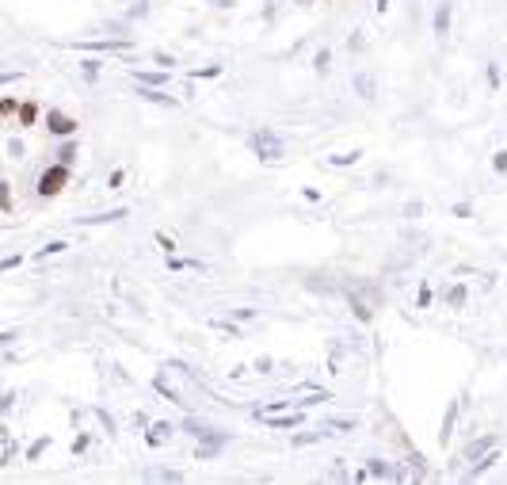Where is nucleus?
I'll return each mask as SVG.
<instances>
[{
  "mask_svg": "<svg viewBox=\"0 0 507 485\" xmlns=\"http://www.w3.org/2000/svg\"><path fill=\"white\" fill-rule=\"evenodd\" d=\"M119 218H126V207L103 210V214H88V218H80V225H103V222H119Z\"/></svg>",
  "mask_w": 507,
  "mask_h": 485,
  "instance_id": "nucleus-11",
  "label": "nucleus"
},
{
  "mask_svg": "<svg viewBox=\"0 0 507 485\" xmlns=\"http://www.w3.org/2000/svg\"><path fill=\"white\" fill-rule=\"evenodd\" d=\"M8 463V451H0V466H4Z\"/></svg>",
  "mask_w": 507,
  "mask_h": 485,
  "instance_id": "nucleus-52",
  "label": "nucleus"
},
{
  "mask_svg": "<svg viewBox=\"0 0 507 485\" xmlns=\"http://www.w3.org/2000/svg\"><path fill=\"white\" fill-rule=\"evenodd\" d=\"M122 180H126V172H122V168H114L111 180H107V188H122Z\"/></svg>",
  "mask_w": 507,
  "mask_h": 485,
  "instance_id": "nucleus-38",
  "label": "nucleus"
},
{
  "mask_svg": "<svg viewBox=\"0 0 507 485\" xmlns=\"http://www.w3.org/2000/svg\"><path fill=\"white\" fill-rule=\"evenodd\" d=\"M12 80H20V73H0V84H12Z\"/></svg>",
  "mask_w": 507,
  "mask_h": 485,
  "instance_id": "nucleus-48",
  "label": "nucleus"
},
{
  "mask_svg": "<svg viewBox=\"0 0 507 485\" xmlns=\"http://www.w3.org/2000/svg\"><path fill=\"white\" fill-rule=\"evenodd\" d=\"M100 66H103V61H92V58H88V61H84V77L96 80V77H100Z\"/></svg>",
  "mask_w": 507,
  "mask_h": 485,
  "instance_id": "nucleus-30",
  "label": "nucleus"
},
{
  "mask_svg": "<svg viewBox=\"0 0 507 485\" xmlns=\"http://www.w3.org/2000/svg\"><path fill=\"white\" fill-rule=\"evenodd\" d=\"M46 447H50V435H43V440H35V443H31V451H27V458H31V463H35V458L38 455H43V451Z\"/></svg>",
  "mask_w": 507,
  "mask_h": 485,
  "instance_id": "nucleus-26",
  "label": "nucleus"
},
{
  "mask_svg": "<svg viewBox=\"0 0 507 485\" xmlns=\"http://www.w3.org/2000/svg\"><path fill=\"white\" fill-rule=\"evenodd\" d=\"M218 73H222V66H206V69H195L191 77H195V80H202V77H218Z\"/></svg>",
  "mask_w": 507,
  "mask_h": 485,
  "instance_id": "nucleus-32",
  "label": "nucleus"
},
{
  "mask_svg": "<svg viewBox=\"0 0 507 485\" xmlns=\"http://www.w3.org/2000/svg\"><path fill=\"white\" fill-rule=\"evenodd\" d=\"M73 451H77V455H80V451H88V435H77V443H73Z\"/></svg>",
  "mask_w": 507,
  "mask_h": 485,
  "instance_id": "nucleus-47",
  "label": "nucleus"
},
{
  "mask_svg": "<svg viewBox=\"0 0 507 485\" xmlns=\"http://www.w3.org/2000/svg\"><path fill=\"white\" fill-rule=\"evenodd\" d=\"M80 50H103V54H111V50H134V38H100V43H80Z\"/></svg>",
  "mask_w": 507,
  "mask_h": 485,
  "instance_id": "nucleus-8",
  "label": "nucleus"
},
{
  "mask_svg": "<svg viewBox=\"0 0 507 485\" xmlns=\"http://www.w3.org/2000/svg\"><path fill=\"white\" fill-rule=\"evenodd\" d=\"M259 420H264V424L267 428H279V432H290V428H301V424H305V413H301V409H298V413H267V417H259Z\"/></svg>",
  "mask_w": 507,
  "mask_h": 485,
  "instance_id": "nucleus-5",
  "label": "nucleus"
},
{
  "mask_svg": "<svg viewBox=\"0 0 507 485\" xmlns=\"http://www.w3.org/2000/svg\"><path fill=\"white\" fill-rule=\"evenodd\" d=\"M446 302H451L454 310H462V306H465V287H462V283H454V287H451V294H446Z\"/></svg>",
  "mask_w": 507,
  "mask_h": 485,
  "instance_id": "nucleus-25",
  "label": "nucleus"
},
{
  "mask_svg": "<svg viewBox=\"0 0 507 485\" xmlns=\"http://www.w3.org/2000/svg\"><path fill=\"white\" fill-rule=\"evenodd\" d=\"M134 80H137V84H157V88H165L168 84V69L165 73H142V69H134Z\"/></svg>",
  "mask_w": 507,
  "mask_h": 485,
  "instance_id": "nucleus-16",
  "label": "nucleus"
},
{
  "mask_svg": "<svg viewBox=\"0 0 507 485\" xmlns=\"http://www.w3.org/2000/svg\"><path fill=\"white\" fill-rule=\"evenodd\" d=\"M328 428H340V432H355V420H328Z\"/></svg>",
  "mask_w": 507,
  "mask_h": 485,
  "instance_id": "nucleus-35",
  "label": "nucleus"
},
{
  "mask_svg": "<svg viewBox=\"0 0 507 485\" xmlns=\"http://www.w3.org/2000/svg\"><path fill=\"white\" fill-rule=\"evenodd\" d=\"M183 428L191 435H199V440H206V447L199 443V458H214L218 451L229 443V432H222V428H214V424H206V420H199V417H187Z\"/></svg>",
  "mask_w": 507,
  "mask_h": 485,
  "instance_id": "nucleus-1",
  "label": "nucleus"
},
{
  "mask_svg": "<svg viewBox=\"0 0 507 485\" xmlns=\"http://www.w3.org/2000/svg\"><path fill=\"white\" fill-rule=\"evenodd\" d=\"M142 100L145 103H160V107H176V96H168L165 88H157V84H142Z\"/></svg>",
  "mask_w": 507,
  "mask_h": 485,
  "instance_id": "nucleus-9",
  "label": "nucleus"
},
{
  "mask_svg": "<svg viewBox=\"0 0 507 485\" xmlns=\"http://www.w3.org/2000/svg\"><path fill=\"white\" fill-rule=\"evenodd\" d=\"M236 313V321H252L256 318V310H248V306H241V310H233Z\"/></svg>",
  "mask_w": 507,
  "mask_h": 485,
  "instance_id": "nucleus-40",
  "label": "nucleus"
},
{
  "mask_svg": "<svg viewBox=\"0 0 507 485\" xmlns=\"http://www.w3.org/2000/svg\"><path fill=\"white\" fill-rule=\"evenodd\" d=\"M210 4H214V8H233L236 0H210Z\"/></svg>",
  "mask_w": 507,
  "mask_h": 485,
  "instance_id": "nucleus-49",
  "label": "nucleus"
},
{
  "mask_svg": "<svg viewBox=\"0 0 507 485\" xmlns=\"http://www.w3.org/2000/svg\"><path fill=\"white\" fill-rule=\"evenodd\" d=\"M12 401H15V394H4V398H0V413H8V409H12Z\"/></svg>",
  "mask_w": 507,
  "mask_h": 485,
  "instance_id": "nucleus-44",
  "label": "nucleus"
},
{
  "mask_svg": "<svg viewBox=\"0 0 507 485\" xmlns=\"http://www.w3.org/2000/svg\"><path fill=\"white\" fill-rule=\"evenodd\" d=\"M496 463H500V451H496V447H488L485 455H480L477 463H473V470L465 474V478H469V482H473V478H480V474H485V470H492Z\"/></svg>",
  "mask_w": 507,
  "mask_h": 485,
  "instance_id": "nucleus-10",
  "label": "nucleus"
},
{
  "mask_svg": "<svg viewBox=\"0 0 507 485\" xmlns=\"http://www.w3.org/2000/svg\"><path fill=\"white\" fill-rule=\"evenodd\" d=\"M488 84H492V88L500 84V69H496V66H488Z\"/></svg>",
  "mask_w": 507,
  "mask_h": 485,
  "instance_id": "nucleus-45",
  "label": "nucleus"
},
{
  "mask_svg": "<svg viewBox=\"0 0 507 485\" xmlns=\"http://www.w3.org/2000/svg\"><path fill=\"white\" fill-rule=\"evenodd\" d=\"M454 417H457V401H451V405H446V417H443V432H439V443H443V447H446V440H451V435H454Z\"/></svg>",
  "mask_w": 507,
  "mask_h": 485,
  "instance_id": "nucleus-15",
  "label": "nucleus"
},
{
  "mask_svg": "<svg viewBox=\"0 0 507 485\" xmlns=\"http://www.w3.org/2000/svg\"><path fill=\"white\" fill-rule=\"evenodd\" d=\"M77 119L73 115H65V111H57V107H50L46 111V130L54 134V138H73V134H77Z\"/></svg>",
  "mask_w": 507,
  "mask_h": 485,
  "instance_id": "nucleus-4",
  "label": "nucleus"
},
{
  "mask_svg": "<svg viewBox=\"0 0 507 485\" xmlns=\"http://www.w3.org/2000/svg\"><path fill=\"white\" fill-rule=\"evenodd\" d=\"M492 168H496V172H507V149H500L492 157Z\"/></svg>",
  "mask_w": 507,
  "mask_h": 485,
  "instance_id": "nucleus-33",
  "label": "nucleus"
},
{
  "mask_svg": "<svg viewBox=\"0 0 507 485\" xmlns=\"http://www.w3.org/2000/svg\"><path fill=\"white\" fill-rule=\"evenodd\" d=\"M172 432H176V428L160 420V424H153V432L145 435V443H149V447H160V443H165V440H172Z\"/></svg>",
  "mask_w": 507,
  "mask_h": 485,
  "instance_id": "nucleus-13",
  "label": "nucleus"
},
{
  "mask_svg": "<svg viewBox=\"0 0 507 485\" xmlns=\"http://www.w3.org/2000/svg\"><path fill=\"white\" fill-rule=\"evenodd\" d=\"M23 264V256H8V260H0V271H12V268H20Z\"/></svg>",
  "mask_w": 507,
  "mask_h": 485,
  "instance_id": "nucleus-36",
  "label": "nucleus"
},
{
  "mask_svg": "<svg viewBox=\"0 0 507 485\" xmlns=\"http://www.w3.org/2000/svg\"><path fill=\"white\" fill-rule=\"evenodd\" d=\"M328 66H332V50L324 46V50H317V58H313V69L317 73H328Z\"/></svg>",
  "mask_w": 507,
  "mask_h": 485,
  "instance_id": "nucleus-23",
  "label": "nucleus"
},
{
  "mask_svg": "<svg viewBox=\"0 0 507 485\" xmlns=\"http://www.w3.org/2000/svg\"><path fill=\"white\" fill-rule=\"evenodd\" d=\"M160 482H183V474H179V470H165V474H160Z\"/></svg>",
  "mask_w": 507,
  "mask_h": 485,
  "instance_id": "nucleus-42",
  "label": "nucleus"
},
{
  "mask_svg": "<svg viewBox=\"0 0 507 485\" xmlns=\"http://www.w3.org/2000/svg\"><path fill=\"white\" fill-rule=\"evenodd\" d=\"M301 195H305L309 203H317V199H321V191H317V188H301Z\"/></svg>",
  "mask_w": 507,
  "mask_h": 485,
  "instance_id": "nucleus-46",
  "label": "nucleus"
},
{
  "mask_svg": "<svg viewBox=\"0 0 507 485\" xmlns=\"http://www.w3.org/2000/svg\"><path fill=\"white\" fill-rule=\"evenodd\" d=\"M404 214H408V218H420V214H423V207H420V203H408V207H404Z\"/></svg>",
  "mask_w": 507,
  "mask_h": 485,
  "instance_id": "nucleus-43",
  "label": "nucleus"
},
{
  "mask_svg": "<svg viewBox=\"0 0 507 485\" xmlns=\"http://www.w3.org/2000/svg\"><path fill=\"white\" fill-rule=\"evenodd\" d=\"M351 310H355V318H358V321H370V310H366V306L358 302V298H351Z\"/></svg>",
  "mask_w": 507,
  "mask_h": 485,
  "instance_id": "nucleus-28",
  "label": "nucleus"
},
{
  "mask_svg": "<svg viewBox=\"0 0 507 485\" xmlns=\"http://www.w3.org/2000/svg\"><path fill=\"white\" fill-rule=\"evenodd\" d=\"M420 306H423V310L431 306V287H420Z\"/></svg>",
  "mask_w": 507,
  "mask_h": 485,
  "instance_id": "nucleus-41",
  "label": "nucleus"
},
{
  "mask_svg": "<svg viewBox=\"0 0 507 485\" xmlns=\"http://www.w3.org/2000/svg\"><path fill=\"white\" fill-rule=\"evenodd\" d=\"M324 435H332V432H328V424H321V428H313V432H301V435H294V447H309V443H317V440H324Z\"/></svg>",
  "mask_w": 507,
  "mask_h": 485,
  "instance_id": "nucleus-14",
  "label": "nucleus"
},
{
  "mask_svg": "<svg viewBox=\"0 0 507 485\" xmlns=\"http://www.w3.org/2000/svg\"><path fill=\"white\" fill-rule=\"evenodd\" d=\"M347 46H351V50H363V46H366V38H363V31H355V35H351V38H347Z\"/></svg>",
  "mask_w": 507,
  "mask_h": 485,
  "instance_id": "nucleus-34",
  "label": "nucleus"
},
{
  "mask_svg": "<svg viewBox=\"0 0 507 485\" xmlns=\"http://www.w3.org/2000/svg\"><path fill=\"white\" fill-rule=\"evenodd\" d=\"M294 4H298V8H313V0H294Z\"/></svg>",
  "mask_w": 507,
  "mask_h": 485,
  "instance_id": "nucleus-51",
  "label": "nucleus"
},
{
  "mask_svg": "<svg viewBox=\"0 0 507 485\" xmlns=\"http://www.w3.org/2000/svg\"><path fill=\"white\" fill-rule=\"evenodd\" d=\"M15 115H20V126H35V119H38V103H20V111H15Z\"/></svg>",
  "mask_w": 507,
  "mask_h": 485,
  "instance_id": "nucleus-17",
  "label": "nucleus"
},
{
  "mask_svg": "<svg viewBox=\"0 0 507 485\" xmlns=\"http://www.w3.org/2000/svg\"><path fill=\"white\" fill-rule=\"evenodd\" d=\"M65 184H69V165H50L43 176H38V195L43 199H54V195H61L65 191Z\"/></svg>",
  "mask_w": 507,
  "mask_h": 485,
  "instance_id": "nucleus-3",
  "label": "nucleus"
},
{
  "mask_svg": "<svg viewBox=\"0 0 507 485\" xmlns=\"http://www.w3.org/2000/svg\"><path fill=\"white\" fill-rule=\"evenodd\" d=\"M355 92H358V100H366V103H374L378 100V80H374V73H355Z\"/></svg>",
  "mask_w": 507,
  "mask_h": 485,
  "instance_id": "nucleus-6",
  "label": "nucleus"
},
{
  "mask_svg": "<svg viewBox=\"0 0 507 485\" xmlns=\"http://www.w3.org/2000/svg\"><path fill=\"white\" fill-rule=\"evenodd\" d=\"M0 210L12 214V184H8V180H0Z\"/></svg>",
  "mask_w": 507,
  "mask_h": 485,
  "instance_id": "nucleus-24",
  "label": "nucleus"
},
{
  "mask_svg": "<svg viewBox=\"0 0 507 485\" xmlns=\"http://www.w3.org/2000/svg\"><path fill=\"white\" fill-rule=\"evenodd\" d=\"M374 8H378V12H381V15H386V8H389V0H378V4H374Z\"/></svg>",
  "mask_w": 507,
  "mask_h": 485,
  "instance_id": "nucleus-50",
  "label": "nucleus"
},
{
  "mask_svg": "<svg viewBox=\"0 0 507 485\" xmlns=\"http://www.w3.org/2000/svg\"><path fill=\"white\" fill-rule=\"evenodd\" d=\"M248 145H252V153H256L259 161H271V165L286 157V145H282V138H279L275 130H267V126H264V130H256V134H252Z\"/></svg>",
  "mask_w": 507,
  "mask_h": 485,
  "instance_id": "nucleus-2",
  "label": "nucleus"
},
{
  "mask_svg": "<svg viewBox=\"0 0 507 485\" xmlns=\"http://www.w3.org/2000/svg\"><path fill=\"white\" fill-rule=\"evenodd\" d=\"M358 157H363V153H358V149H351V153H336V157H328V161H332L336 168H347V165H355Z\"/></svg>",
  "mask_w": 507,
  "mask_h": 485,
  "instance_id": "nucleus-21",
  "label": "nucleus"
},
{
  "mask_svg": "<svg viewBox=\"0 0 507 485\" xmlns=\"http://www.w3.org/2000/svg\"><path fill=\"white\" fill-rule=\"evenodd\" d=\"M451 20H454V8L443 0V4L435 8V23H431V27H435V38H439V43H446V35H451Z\"/></svg>",
  "mask_w": 507,
  "mask_h": 485,
  "instance_id": "nucleus-7",
  "label": "nucleus"
},
{
  "mask_svg": "<svg viewBox=\"0 0 507 485\" xmlns=\"http://www.w3.org/2000/svg\"><path fill=\"white\" fill-rule=\"evenodd\" d=\"M73 161H77V142L65 138V145L57 149V165H73Z\"/></svg>",
  "mask_w": 507,
  "mask_h": 485,
  "instance_id": "nucleus-19",
  "label": "nucleus"
},
{
  "mask_svg": "<svg viewBox=\"0 0 507 485\" xmlns=\"http://www.w3.org/2000/svg\"><path fill=\"white\" fill-rule=\"evenodd\" d=\"M20 111V100L15 96H0V119H12Z\"/></svg>",
  "mask_w": 507,
  "mask_h": 485,
  "instance_id": "nucleus-20",
  "label": "nucleus"
},
{
  "mask_svg": "<svg viewBox=\"0 0 507 485\" xmlns=\"http://www.w3.org/2000/svg\"><path fill=\"white\" fill-rule=\"evenodd\" d=\"M488 447H496V435H480V440H473L469 447H465V458H469V463H473V458H480Z\"/></svg>",
  "mask_w": 507,
  "mask_h": 485,
  "instance_id": "nucleus-12",
  "label": "nucleus"
},
{
  "mask_svg": "<svg viewBox=\"0 0 507 485\" xmlns=\"http://www.w3.org/2000/svg\"><path fill=\"white\" fill-rule=\"evenodd\" d=\"M153 58H157V66H165L168 73H172V66H176V58H172V54H165V50H157Z\"/></svg>",
  "mask_w": 507,
  "mask_h": 485,
  "instance_id": "nucleus-31",
  "label": "nucleus"
},
{
  "mask_svg": "<svg viewBox=\"0 0 507 485\" xmlns=\"http://www.w3.org/2000/svg\"><path fill=\"white\" fill-rule=\"evenodd\" d=\"M366 470H370V478H397V470L389 463H381V458H370V466H366Z\"/></svg>",
  "mask_w": 507,
  "mask_h": 485,
  "instance_id": "nucleus-18",
  "label": "nucleus"
},
{
  "mask_svg": "<svg viewBox=\"0 0 507 485\" xmlns=\"http://www.w3.org/2000/svg\"><path fill=\"white\" fill-rule=\"evenodd\" d=\"M153 386H157V390H160V394H165V398H168V401H179V394H176V390H172V386L165 382V378H153Z\"/></svg>",
  "mask_w": 507,
  "mask_h": 485,
  "instance_id": "nucleus-27",
  "label": "nucleus"
},
{
  "mask_svg": "<svg viewBox=\"0 0 507 485\" xmlns=\"http://www.w3.org/2000/svg\"><path fill=\"white\" fill-rule=\"evenodd\" d=\"M8 153H12L15 161H20V157H23V142H20V138H12V142H8Z\"/></svg>",
  "mask_w": 507,
  "mask_h": 485,
  "instance_id": "nucleus-39",
  "label": "nucleus"
},
{
  "mask_svg": "<svg viewBox=\"0 0 507 485\" xmlns=\"http://www.w3.org/2000/svg\"><path fill=\"white\" fill-rule=\"evenodd\" d=\"M454 218H473V207L469 203H454Z\"/></svg>",
  "mask_w": 507,
  "mask_h": 485,
  "instance_id": "nucleus-37",
  "label": "nucleus"
},
{
  "mask_svg": "<svg viewBox=\"0 0 507 485\" xmlns=\"http://www.w3.org/2000/svg\"><path fill=\"white\" fill-rule=\"evenodd\" d=\"M153 237H157V245L165 248V253H176V241H172L168 233H153Z\"/></svg>",
  "mask_w": 507,
  "mask_h": 485,
  "instance_id": "nucleus-29",
  "label": "nucleus"
},
{
  "mask_svg": "<svg viewBox=\"0 0 507 485\" xmlns=\"http://www.w3.org/2000/svg\"><path fill=\"white\" fill-rule=\"evenodd\" d=\"M65 248H69V245H65V241H50V245H46V248H38V253H35V260H46V256H57V253H65Z\"/></svg>",
  "mask_w": 507,
  "mask_h": 485,
  "instance_id": "nucleus-22",
  "label": "nucleus"
}]
</instances>
